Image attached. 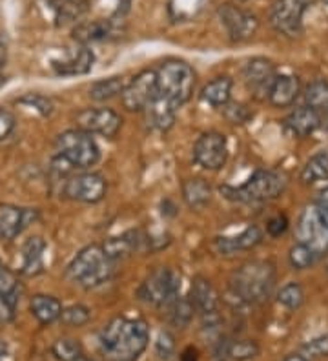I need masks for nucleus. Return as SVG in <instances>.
<instances>
[{"label":"nucleus","instance_id":"1","mask_svg":"<svg viewBox=\"0 0 328 361\" xmlns=\"http://www.w3.org/2000/svg\"><path fill=\"white\" fill-rule=\"evenodd\" d=\"M150 341L146 322L131 317H115L101 331L99 345L109 361H135Z\"/></svg>","mask_w":328,"mask_h":361},{"label":"nucleus","instance_id":"2","mask_svg":"<svg viewBox=\"0 0 328 361\" xmlns=\"http://www.w3.org/2000/svg\"><path fill=\"white\" fill-rule=\"evenodd\" d=\"M276 285V269L270 261H248L230 276V288L239 301L262 303Z\"/></svg>","mask_w":328,"mask_h":361},{"label":"nucleus","instance_id":"3","mask_svg":"<svg viewBox=\"0 0 328 361\" xmlns=\"http://www.w3.org/2000/svg\"><path fill=\"white\" fill-rule=\"evenodd\" d=\"M114 259L106 256L101 245H90L73 257L68 267V276L71 281L83 288H95L114 276Z\"/></svg>","mask_w":328,"mask_h":361},{"label":"nucleus","instance_id":"4","mask_svg":"<svg viewBox=\"0 0 328 361\" xmlns=\"http://www.w3.org/2000/svg\"><path fill=\"white\" fill-rule=\"evenodd\" d=\"M157 71L159 95L166 99L174 108H181L184 102H188L195 88V73L192 66L184 61L162 62Z\"/></svg>","mask_w":328,"mask_h":361},{"label":"nucleus","instance_id":"5","mask_svg":"<svg viewBox=\"0 0 328 361\" xmlns=\"http://www.w3.org/2000/svg\"><path fill=\"white\" fill-rule=\"evenodd\" d=\"M286 185H288V180L281 172L259 170L239 188L224 186V188H221V192H224L228 199L241 201V203H265V201L279 197Z\"/></svg>","mask_w":328,"mask_h":361},{"label":"nucleus","instance_id":"6","mask_svg":"<svg viewBox=\"0 0 328 361\" xmlns=\"http://www.w3.org/2000/svg\"><path fill=\"white\" fill-rule=\"evenodd\" d=\"M57 155L64 157L77 170L99 163L101 148L90 133L83 130H68L57 137Z\"/></svg>","mask_w":328,"mask_h":361},{"label":"nucleus","instance_id":"7","mask_svg":"<svg viewBox=\"0 0 328 361\" xmlns=\"http://www.w3.org/2000/svg\"><path fill=\"white\" fill-rule=\"evenodd\" d=\"M181 276L174 269L161 267L153 270L139 286V298L155 307H166L175 298H179Z\"/></svg>","mask_w":328,"mask_h":361},{"label":"nucleus","instance_id":"8","mask_svg":"<svg viewBox=\"0 0 328 361\" xmlns=\"http://www.w3.org/2000/svg\"><path fill=\"white\" fill-rule=\"evenodd\" d=\"M123 104L130 111H145L155 99L159 97L157 71L145 70L137 73L130 82L124 86Z\"/></svg>","mask_w":328,"mask_h":361},{"label":"nucleus","instance_id":"9","mask_svg":"<svg viewBox=\"0 0 328 361\" xmlns=\"http://www.w3.org/2000/svg\"><path fill=\"white\" fill-rule=\"evenodd\" d=\"M308 8V0H276L270 9L272 27L284 37L296 39L301 35L303 15Z\"/></svg>","mask_w":328,"mask_h":361},{"label":"nucleus","instance_id":"10","mask_svg":"<svg viewBox=\"0 0 328 361\" xmlns=\"http://www.w3.org/2000/svg\"><path fill=\"white\" fill-rule=\"evenodd\" d=\"M193 159L199 166L217 172L228 161V141L223 133L206 132L193 146Z\"/></svg>","mask_w":328,"mask_h":361},{"label":"nucleus","instance_id":"11","mask_svg":"<svg viewBox=\"0 0 328 361\" xmlns=\"http://www.w3.org/2000/svg\"><path fill=\"white\" fill-rule=\"evenodd\" d=\"M75 121L83 132L90 133V135L108 137V139L117 135L123 126L121 115L111 108H86L77 114Z\"/></svg>","mask_w":328,"mask_h":361},{"label":"nucleus","instance_id":"12","mask_svg":"<svg viewBox=\"0 0 328 361\" xmlns=\"http://www.w3.org/2000/svg\"><path fill=\"white\" fill-rule=\"evenodd\" d=\"M299 239L308 245L317 256L328 252V226L321 217L320 208H306L299 217Z\"/></svg>","mask_w":328,"mask_h":361},{"label":"nucleus","instance_id":"13","mask_svg":"<svg viewBox=\"0 0 328 361\" xmlns=\"http://www.w3.org/2000/svg\"><path fill=\"white\" fill-rule=\"evenodd\" d=\"M219 18H221V24L226 30L228 37L233 42H243V40L252 39L259 30L257 17L250 13V11H245V9L236 8V6L226 4L223 8H219Z\"/></svg>","mask_w":328,"mask_h":361},{"label":"nucleus","instance_id":"14","mask_svg":"<svg viewBox=\"0 0 328 361\" xmlns=\"http://www.w3.org/2000/svg\"><path fill=\"white\" fill-rule=\"evenodd\" d=\"M106 190H108V185L102 176L80 173V176H73L66 180L64 195L73 201H80V203H99L104 199Z\"/></svg>","mask_w":328,"mask_h":361},{"label":"nucleus","instance_id":"15","mask_svg":"<svg viewBox=\"0 0 328 361\" xmlns=\"http://www.w3.org/2000/svg\"><path fill=\"white\" fill-rule=\"evenodd\" d=\"M243 77H245L246 86L250 88V92H254L255 97H268L272 82L277 77L276 66L265 57L250 59L243 68Z\"/></svg>","mask_w":328,"mask_h":361},{"label":"nucleus","instance_id":"16","mask_svg":"<svg viewBox=\"0 0 328 361\" xmlns=\"http://www.w3.org/2000/svg\"><path fill=\"white\" fill-rule=\"evenodd\" d=\"M37 219V210H24L17 207L0 208V238L11 241Z\"/></svg>","mask_w":328,"mask_h":361},{"label":"nucleus","instance_id":"17","mask_svg":"<svg viewBox=\"0 0 328 361\" xmlns=\"http://www.w3.org/2000/svg\"><path fill=\"white\" fill-rule=\"evenodd\" d=\"M150 245V239L142 235L140 232H128L124 235H117V238H109L108 241L102 245L106 256L109 259H124V257L135 254V252L145 250Z\"/></svg>","mask_w":328,"mask_h":361},{"label":"nucleus","instance_id":"18","mask_svg":"<svg viewBox=\"0 0 328 361\" xmlns=\"http://www.w3.org/2000/svg\"><path fill=\"white\" fill-rule=\"evenodd\" d=\"M299 93H301V82H299L298 77L284 73V75H277L272 82L268 101L276 108H286V106H292L296 102Z\"/></svg>","mask_w":328,"mask_h":361},{"label":"nucleus","instance_id":"19","mask_svg":"<svg viewBox=\"0 0 328 361\" xmlns=\"http://www.w3.org/2000/svg\"><path fill=\"white\" fill-rule=\"evenodd\" d=\"M284 126L296 137H308L321 126V114L305 104L301 108H296L284 119Z\"/></svg>","mask_w":328,"mask_h":361},{"label":"nucleus","instance_id":"20","mask_svg":"<svg viewBox=\"0 0 328 361\" xmlns=\"http://www.w3.org/2000/svg\"><path fill=\"white\" fill-rule=\"evenodd\" d=\"M192 303L195 310L201 316H208V314H217L219 309V295L210 279L197 276L192 283Z\"/></svg>","mask_w":328,"mask_h":361},{"label":"nucleus","instance_id":"21","mask_svg":"<svg viewBox=\"0 0 328 361\" xmlns=\"http://www.w3.org/2000/svg\"><path fill=\"white\" fill-rule=\"evenodd\" d=\"M262 241V232L259 226H248L245 228L239 235L236 238H219L215 241V248H217L219 254L223 256H230V254H236L241 250H252Z\"/></svg>","mask_w":328,"mask_h":361},{"label":"nucleus","instance_id":"22","mask_svg":"<svg viewBox=\"0 0 328 361\" xmlns=\"http://www.w3.org/2000/svg\"><path fill=\"white\" fill-rule=\"evenodd\" d=\"M117 26L114 20H104V18H97V20H90V23H83L73 30V39L79 44L87 46L92 42H101V40L109 39L115 35Z\"/></svg>","mask_w":328,"mask_h":361},{"label":"nucleus","instance_id":"23","mask_svg":"<svg viewBox=\"0 0 328 361\" xmlns=\"http://www.w3.org/2000/svg\"><path fill=\"white\" fill-rule=\"evenodd\" d=\"M93 62H95V55L87 46L75 49L73 53H70V57L64 59V61H55L53 62V68L57 71L59 75H84L93 68Z\"/></svg>","mask_w":328,"mask_h":361},{"label":"nucleus","instance_id":"24","mask_svg":"<svg viewBox=\"0 0 328 361\" xmlns=\"http://www.w3.org/2000/svg\"><path fill=\"white\" fill-rule=\"evenodd\" d=\"M175 111H177V108H174L166 99H162L159 95L145 110L146 123H148L150 128L159 130V132H166V130H170L174 126Z\"/></svg>","mask_w":328,"mask_h":361},{"label":"nucleus","instance_id":"25","mask_svg":"<svg viewBox=\"0 0 328 361\" xmlns=\"http://www.w3.org/2000/svg\"><path fill=\"white\" fill-rule=\"evenodd\" d=\"M31 314L37 317V322L42 325H49V323L61 319L62 305L57 298L46 294H37L31 298L30 301Z\"/></svg>","mask_w":328,"mask_h":361},{"label":"nucleus","instance_id":"26","mask_svg":"<svg viewBox=\"0 0 328 361\" xmlns=\"http://www.w3.org/2000/svg\"><path fill=\"white\" fill-rule=\"evenodd\" d=\"M44 250L46 243L40 238L28 239L22 248V272L26 276H37L44 270Z\"/></svg>","mask_w":328,"mask_h":361},{"label":"nucleus","instance_id":"27","mask_svg":"<svg viewBox=\"0 0 328 361\" xmlns=\"http://www.w3.org/2000/svg\"><path fill=\"white\" fill-rule=\"evenodd\" d=\"M232 88H233V80L230 77H217L212 82H208L202 88L201 97L202 101L208 102L210 106H215V108H223L224 104L230 102V97H232Z\"/></svg>","mask_w":328,"mask_h":361},{"label":"nucleus","instance_id":"28","mask_svg":"<svg viewBox=\"0 0 328 361\" xmlns=\"http://www.w3.org/2000/svg\"><path fill=\"white\" fill-rule=\"evenodd\" d=\"M183 199L190 208L201 210L212 201L210 185L202 179H188L183 183Z\"/></svg>","mask_w":328,"mask_h":361},{"label":"nucleus","instance_id":"29","mask_svg":"<svg viewBox=\"0 0 328 361\" xmlns=\"http://www.w3.org/2000/svg\"><path fill=\"white\" fill-rule=\"evenodd\" d=\"M301 180L305 185H315L328 180V152H320L312 155L303 166Z\"/></svg>","mask_w":328,"mask_h":361},{"label":"nucleus","instance_id":"30","mask_svg":"<svg viewBox=\"0 0 328 361\" xmlns=\"http://www.w3.org/2000/svg\"><path fill=\"white\" fill-rule=\"evenodd\" d=\"M168 310V322L170 325L177 326V329H186V326L192 323L193 312H195V307H193L192 300H186V298H175L170 305H166Z\"/></svg>","mask_w":328,"mask_h":361},{"label":"nucleus","instance_id":"31","mask_svg":"<svg viewBox=\"0 0 328 361\" xmlns=\"http://www.w3.org/2000/svg\"><path fill=\"white\" fill-rule=\"evenodd\" d=\"M124 82L123 77H109V79H102L99 82H95L90 88V97L97 102H104L111 101V99L123 95L124 92Z\"/></svg>","mask_w":328,"mask_h":361},{"label":"nucleus","instance_id":"32","mask_svg":"<svg viewBox=\"0 0 328 361\" xmlns=\"http://www.w3.org/2000/svg\"><path fill=\"white\" fill-rule=\"evenodd\" d=\"M306 106H310L315 111H327L328 110V80L320 79L308 84L305 92Z\"/></svg>","mask_w":328,"mask_h":361},{"label":"nucleus","instance_id":"33","mask_svg":"<svg viewBox=\"0 0 328 361\" xmlns=\"http://www.w3.org/2000/svg\"><path fill=\"white\" fill-rule=\"evenodd\" d=\"M86 9H87L86 0H59L57 4H55L59 24L75 23L77 18H80L84 13H86Z\"/></svg>","mask_w":328,"mask_h":361},{"label":"nucleus","instance_id":"34","mask_svg":"<svg viewBox=\"0 0 328 361\" xmlns=\"http://www.w3.org/2000/svg\"><path fill=\"white\" fill-rule=\"evenodd\" d=\"M277 301L283 305L284 309L298 310L305 303V290H303V286L299 283L290 281L281 286V290L277 292Z\"/></svg>","mask_w":328,"mask_h":361},{"label":"nucleus","instance_id":"35","mask_svg":"<svg viewBox=\"0 0 328 361\" xmlns=\"http://www.w3.org/2000/svg\"><path fill=\"white\" fill-rule=\"evenodd\" d=\"M317 257L320 256H317V254L308 247V245H305V243L301 241L296 243L288 252V261L296 270L310 269L312 264L317 261Z\"/></svg>","mask_w":328,"mask_h":361},{"label":"nucleus","instance_id":"36","mask_svg":"<svg viewBox=\"0 0 328 361\" xmlns=\"http://www.w3.org/2000/svg\"><path fill=\"white\" fill-rule=\"evenodd\" d=\"M224 353L236 361L254 360L259 354V345L252 341V339H237V341H230L224 347Z\"/></svg>","mask_w":328,"mask_h":361},{"label":"nucleus","instance_id":"37","mask_svg":"<svg viewBox=\"0 0 328 361\" xmlns=\"http://www.w3.org/2000/svg\"><path fill=\"white\" fill-rule=\"evenodd\" d=\"M51 354L59 361H75L83 356V347L77 339L62 338L53 343Z\"/></svg>","mask_w":328,"mask_h":361},{"label":"nucleus","instance_id":"38","mask_svg":"<svg viewBox=\"0 0 328 361\" xmlns=\"http://www.w3.org/2000/svg\"><path fill=\"white\" fill-rule=\"evenodd\" d=\"M92 312L84 305H71L68 309H62L61 322L68 326H83L90 322Z\"/></svg>","mask_w":328,"mask_h":361},{"label":"nucleus","instance_id":"39","mask_svg":"<svg viewBox=\"0 0 328 361\" xmlns=\"http://www.w3.org/2000/svg\"><path fill=\"white\" fill-rule=\"evenodd\" d=\"M224 108V117L232 124H246L254 114L250 111V108H246L245 104L241 102H228V104L223 106Z\"/></svg>","mask_w":328,"mask_h":361},{"label":"nucleus","instance_id":"40","mask_svg":"<svg viewBox=\"0 0 328 361\" xmlns=\"http://www.w3.org/2000/svg\"><path fill=\"white\" fill-rule=\"evenodd\" d=\"M18 102H20V104H26L28 108H33V110H37L40 115H44V117L51 115L53 111V102L49 101L48 97L40 95V93H28V95H24Z\"/></svg>","mask_w":328,"mask_h":361},{"label":"nucleus","instance_id":"41","mask_svg":"<svg viewBox=\"0 0 328 361\" xmlns=\"http://www.w3.org/2000/svg\"><path fill=\"white\" fill-rule=\"evenodd\" d=\"M303 356L305 357H327L328 356V334L317 336L303 345Z\"/></svg>","mask_w":328,"mask_h":361},{"label":"nucleus","instance_id":"42","mask_svg":"<svg viewBox=\"0 0 328 361\" xmlns=\"http://www.w3.org/2000/svg\"><path fill=\"white\" fill-rule=\"evenodd\" d=\"M18 288H15L9 294H0V323H9L15 317V309H17Z\"/></svg>","mask_w":328,"mask_h":361},{"label":"nucleus","instance_id":"43","mask_svg":"<svg viewBox=\"0 0 328 361\" xmlns=\"http://www.w3.org/2000/svg\"><path fill=\"white\" fill-rule=\"evenodd\" d=\"M155 350H157L159 357H162V360H168V357H170L175 350L174 336H171L170 332L162 331L161 334H159L157 341H155Z\"/></svg>","mask_w":328,"mask_h":361},{"label":"nucleus","instance_id":"44","mask_svg":"<svg viewBox=\"0 0 328 361\" xmlns=\"http://www.w3.org/2000/svg\"><path fill=\"white\" fill-rule=\"evenodd\" d=\"M15 126H17V121H15V115L9 110L0 108V141H6L11 137V133L15 132Z\"/></svg>","mask_w":328,"mask_h":361},{"label":"nucleus","instance_id":"45","mask_svg":"<svg viewBox=\"0 0 328 361\" xmlns=\"http://www.w3.org/2000/svg\"><path fill=\"white\" fill-rule=\"evenodd\" d=\"M286 230H288V219H286V216H283V214H277V216L268 219L267 232L270 238H281Z\"/></svg>","mask_w":328,"mask_h":361},{"label":"nucleus","instance_id":"46","mask_svg":"<svg viewBox=\"0 0 328 361\" xmlns=\"http://www.w3.org/2000/svg\"><path fill=\"white\" fill-rule=\"evenodd\" d=\"M17 288V281L15 276L9 272V269L0 261V294H9Z\"/></svg>","mask_w":328,"mask_h":361},{"label":"nucleus","instance_id":"47","mask_svg":"<svg viewBox=\"0 0 328 361\" xmlns=\"http://www.w3.org/2000/svg\"><path fill=\"white\" fill-rule=\"evenodd\" d=\"M6 62H8V40L0 35V70L6 66Z\"/></svg>","mask_w":328,"mask_h":361},{"label":"nucleus","instance_id":"48","mask_svg":"<svg viewBox=\"0 0 328 361\" xmlns=\"http://www.w3.org/2000/svg\"><path fill=\"white\" fill-rule=\"evenodd\" d=\"M183 361H197V350L195 348H186L183 353Z\"/></svg>","mask_w":328,"mask_h":361},{"label":"nucleus","instance_id":"49","mask_svg":"<svg viewBox=\"0 0 328 361\" xmlns=\"http://www.w3.org/2000/svg\"><path fill=\"white\" fill-rule=\"evenodd\" d=\"M284 361H310V360L305 356H301V354H290V356L284 357Z\"/></svg>","mask_w":328,"mask_h":361},{"label":"nucleus","instance_id":"50","mask_svg":"<svg viewBox=\"0 0 328 361\" xmlns=\"http://www.w3.org/2000/svg\"><path fill=\"white\" fill-rule=\"evenodd\" d=\"M320 212H321V217H323V221L327 223V226H328V204H321Z\"/></svg>","mask_w":328,"mask_h":361},{"label":"nucleus","instance_id":"51","mask_svg":"<svg viewBox=\"0 0 328 361\" xmlns=\"http://www.w3.org/2000/svg\"><path fill=\"white\" fill-rule=\"evenodd\" d=\"M321 204H328V188L327 190H323V192H321Z\"/></svg>","mask_w":328,"mask_h":361},{"label":"nucleus","instance_id":"52","mask_svg":"<svg viewBox=\"0 0 328 361\" xmlns=\"http://www.w3.org/2000/svg\"><path fill=\"white\" fill-rule=\"evenodd\" d=\"M4 354H6V347H2V345H0V361L4 360Z\"/></svg>","mask_w":328,"mask_h":361},{"label":"nucleus","instance_id":"53","mask_svg":"<svg viewBox=\"0 0 328 361\" xmlns=\"http://www.w3.org/2000/svg\"><path fill=\"white\" fill-rule=\"evenodd\" d=\"M75 361H95V360H87V357L80 356V357H79V360H75Z\"/></svg>","mask_w":328,"mask_h":361},{"label":"nucleus","instance_id":"54","mask_svg":"<svg viewBox=\"0 0 328 361\" xmlns=\"http://www.w3.org/2000/svg\"><path fill=\"white\" fill-rule=\"evenodd\" d=\"M4 84V77H2V73H0V86Z\"/></svg>","mask_w":328,"mask_h":361},{"label":"nucleus","instance_id":"55","mask_svg":"<svg viewBox=\"0 0 328 361\" xmlns=\"http://www.w3.org/2000/svg\"><path fill=\"white\" fill-rule=\"evenodd\" d=\"M327 126H328V110H327Z\"/></svg>","mask_w":328,"mask_h":361},{"label":"nucleus","instance_id":"56","mask_svg":"<svg viewBox=\"0 0 328 361\" xmlns=\"http://www.w3.org/2000/svg\"><path fill=\"white\" fill-rule=\"evenodd\" d=\"M323 2H324V4H328V0H323Z\"/></svg>","mask_w":328,"mask_h":361}]
</instances>
